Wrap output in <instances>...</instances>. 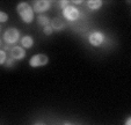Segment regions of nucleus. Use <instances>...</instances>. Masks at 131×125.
<instances>
[{"label":"nucleus","mask_w":131,"mask_h":125,"mask_svg":"<svg viewBox=\"0 0 131 125\" xmlns=\"http://www.w3.org/2000/svg\"><path fill=\"white\" fill-rule=\"evenodd\" d=\"M86 5L89 9L96 10V9H99V8L102 7L103 3H102L101 0H88V1H86Z\"/></svg>","instance_id":"10"},{"label":"nucleus","mask_w":131,"mask_h":125,"mask_svg":"<svg viewBox=\"0 0 131 125\" xmlns=\"http://www.w3.org/2000/svg\"><path fill=\"white\" fill-rule=\"evenodd\" d=\"M13 61H14V59H12V58H10V59H7L5 64L7 65V66H12V65H13Z\"/></svg>","instance_id":"16"},{"label":"nucleus","mask_w":131,"mask_h":125,"mask_svg":"<svg viewBox=\"0 0 131 125\" xmlns=\"http://www.w3.org/2000/svg\"><path fill=\"white\" fill-rule=\"evenodd\" d=\"M50 26L52 27L53 30L59 31V30L64 29L65 26H66V23H65L62 19H59V17H54V19H52V21H50Z\"/></svg>","instance_id":"8"},{"label":"nucleus","mask_w":131,"mask_h":125,"mask_svg":"<svg viewBox=\"0 0 131 125\" xmlns=\"http://www.w3.org/2000/svg\"><path fill=\"white\" fill-rule=\"evenodd\" d=\"M26 57V51L20 45H15L10 49V58L14 60H21Z\"/></svg>","instance_id":"7"},{"label":"nucleus","mask_w":131,"mask_h":125,"mask_svg":"<svg viewBox=\"0 0 131 125\" xmlns=\"http://www.w3.org/2000/svg\"><path fill=\"white\" fill-rule=\"evenodd\" d=\"M50 7H51V1H48V0H38V1H35L34 3V5H32V10H34V13L42 14V13L47 12Z\"/></svg>","instance_id":"6"},{"label":"nucleus","mask_w":131,"mask_h":125,"mask_svg":"<svg viewBox=\"0 0 131 125\" xmlns=\"http://www.w3.org/2000/svg\"><path fill=\"white\" fill-rule=\"evenodd\" d=\"M3 38L7 44H15L20 39V30H17L16 28H8L4 32Z\"/></svg>","instance_id":"2"},{"label":"nucleus","mask_w":131,"mask_h":125,"mask_svg":"<svg viewBox=\"0 0 131 125\" xmlns=\"http://www.w3.org/2000/svg\"><path fill=\"white\" fill-rule=\"evenodd\" d=\"M37 23L44 28V27H47V26L50 25V19L47 16V15L40 14V15H38V17H37Z\"/></svg>","instance_id":"11"},{"label":"nucleus","mask_w":131,"mask_h":125,"mask_svg":"<svg viewBox=\"0 0 131 125\" xmlns=\"http://www.w3.org/2000/svg\"><path fill=\"white\" fill-rule=\"evenodd\" d=\"M63 15L64 17L67 20V21H75V20L79 19L80 16V12L75 6H72V5H69L66 8L63 9Z\"/></svg>","instance_id":"4"},{"label":"nucleus","mask_w":131,"mask_h":125,"mask_svg":"<svg viewBox=\"0 0 131 125\" xmlns=\"http://www.w3.org/2000/svg\"><path fill=\"white\" fill-rule=\"evenodd\" d=\"M58 4H59L62 9H64V8H66L67 6H69V1H67V0H62V1H59Z\"/></svg>","instance_id":"15"},{"label":"nucleus","mask_w":131,"mask_h":125,"mask_svg":"<svg viewBox=\"0 0 131 125\" xmlns=\"http://www.w3.org/2000/svg\"><path fill=\"white\" fill-rule=\"evenodd\" d=\"M7 60V56H6V52L4 50H0V65H4Z\"/></svg>","instance_id":"12"},{"label":"nucleus","mask_w":131,"mask_h":125,"mask_svg":"<svg viewBox=\"0 0 131 125\" xmlns=\"http://www.w3.org/2000/svg\"><path fill=\"white\" fill-rule=\"evenodd\" d=\"M43 32H44L45 35H48V36H49V35H51L52 32H53V29H52V27L49 25V26H47V27L43 28Z\"/></svg>","instance_id":"14"},{"label":"nucleus","mask_w":131,"mask_h":125,"mask_svg":"<svg viewBox=\"0 0 131 125\" xmlns=\"http://www.w3.org/2000/svg\"><path fill=\"white\" fill-rule=\"evenodd\" d=\"M125 125H131V117H128V118H126Z\"/></svg>","instance_id":"17"},{"label":"nucleus","mask_w":131,"mask_h":125,"mask_svg":"<svg viewBox=\"0 0 131 125\" xmlns=\"http://www.w3.org/2000/svg\"><path fill=\"white\" fill-rule=\"evenodd\" d=\"M0 44H1V42H0Z\"/></svg>","instance_id":"21"},{"label":"nucleus","mask_w":131,"mask_h":125,"mask_svg":"<svg viewBox=\"0 0 131 125\" xmlns=\"http://www.w3.org/2000/svg\"><path fill=\"white\" fill-rule=\"evenodd\" d=\"M34 125H45V124H43V123H36V124H34Z\"/></svg>","instance_id":"19"},{"label":"nucleus","mask_w":131,"mask_h":125,"mask_svg":"<svg viewBox=\"0 0 131 125\" xmlns=\"http://www.w3.org/2000/svg\"><path fill=\"white\" fill-rule=\"evenodd\" d=\"M64 125H71V124H70V123H65Z\"/></svg>","instance_id":"20"},{"label":"nucleus","mask_w":131,"mask_h":125,"mask_svg":"<svg viewBox=\"0 0 131 125\" xmlns=\"http://www.w3.org/2000/svg\"><path fill=\"white\" fill-rule=\"evenodd\" d=\"M49 63V57L47 54L43 53H37L30 58L29 60V65L31 67H41V66H45Z\"/></svg>","instance_id":"3"},{"label":"nucleus","mask_w":131,"mask_h":125,"mask_svg":"<svg viewBox=\"0 0 131 125\" xmlns=\"http://www.w3.org/2000/svg\"><path fill=\"white\" fill-rule=\"evenodd\" d=\"M72 3H73V4H82L84 1H81V0H73Z\"/></svg>","instance_id":"18"},{"label":"nucleus","mask_w":131,"mask_h":125,"mask_svg":"<svg viewBox=\"0 0 131 125\" xmlns=\"http://www.w3.org/2000/svg\"><path fill=\"white\" fill-rule=\"evenodd\" d=\"M32 45H34V39H32L31 36L26 35V36H23L22 38H21V47H22L23 49H30Z\"/></svg>","instance_id":"9"},{"label":"nucleus","mask_w":131,"mask_h":125,"mask_svg":"<svg viewBox=\"0 0 131 125\" xmlns=\"http://www.w3.org/2000/svg\"><path fill=\"white\" fill-rule=\"evenodd\" d=\"M88 42L89 44L93 47H100L104 42V35L99 30H94L92 31L88 36Z\"/></svg>","instance_id":"5"},{"label":"nucleus","mask_w":131,"mask_h":125,"mask_svg":"<svg viewBox=\"0 0 131 125\" xmlns=\"http://www.w3.org/2000/svg\"><path fill=\"white\" fill-rule=\"evenodd\" d=\"M0 30H1V28H0Z\"/></svg>","instance_id":"22"},{"label":"nucleus","mask_w":131,"mask_h":125,"mask_svg":"<svg viewBox=\"0 0 131 125\" xmlns=\"http://www.w3.org/2000/svg\"><path fill=\"white\" fill-rule=\"evenodd\" d=\"M16 12L25 23L32 22V20H34V10H32V7L29 4L25 3V1L19 3L16 6Z\"/></svg>","instance_id":"1"},{"label":"nucleus","mask_w":131,"mask_h":125,"mask_svg":"<svg viewBox=\"0 0 131 125\" xmlns=\"http://www.w3.org/2000/svg\"><path fill=\"white\" fill-rule=\"evenodd\" d=\"M8 21V15L6 14L5 12L0 10V23H4V22H7Z\"/></svg>","instance_id":"13"}]
</instances>
